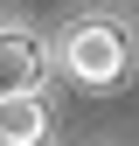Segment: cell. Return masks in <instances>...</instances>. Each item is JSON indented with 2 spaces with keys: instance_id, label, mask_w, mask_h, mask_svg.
<instances>
[{
  "instance_id": "1",
  "label": "cell",
  "mask_w": 139,
  "mask_h": 146,
  "mask_svg": "<svg viewBox=\"0 0 139 146\" xmlns=\"http://www.w3.org/2000/svg\"><path fill=\"white\" fill-rule=\"evenodd\" d=\"M63 63L77 84H118V70H125V35L111 21H77L63 35Z\"/></svg>"
},
{
  "instance_id": "2",
  "label": "cell",
  "mask_w": 139,
  "mask_h": 146,
  "mask_svg": "<svg viewBox=\"0 0 139 146\" xmlns=\"http://www.w3.org/2000/svg\"><path fill=\"white\" fill-rule=\"evenodd\" d=\"M42 42L28 28H0V98H35L42 90Z\"/></svg>"
},
{
  "instance_id": "3",
  "label": "cell",
  "mask_w": 139,
  "mask_h": 146,
  "mask_svg": "<svg viewBox=\"0 0 139 146\" xmlns=\"http://www.w3.org/2000/svg\"><path fill=\"white\" fill-rule=\"evenodd\" d=\"M49 111L42 98H0V146H42Z\"/></svg>"
}]
</instances>
